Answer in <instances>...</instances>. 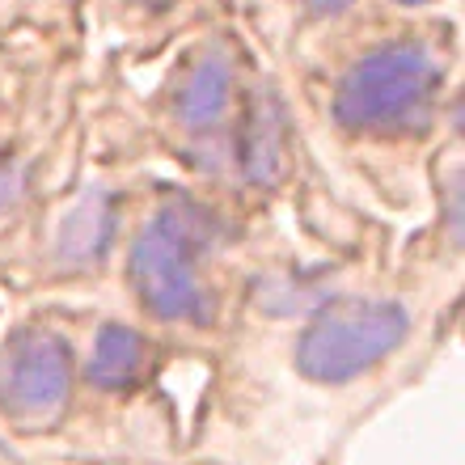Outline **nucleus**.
Here are the masks:
<instances>
[{"mask_svg": "<svg viewBox=\"0 0 465 465\" xmlns=\"http://www.w3.org/2000/svg\"><path fill=\"white\" fill-rule=\"evenodd\" d=\"M440 85V64L428 43H390L355 60L334 94V114L351 132H398L423 119Z\"/></svg>", "mask_w": 465, "mask_h": 465, "instance_id": "obj_1", "label": "nucleus"}, {"mask_svg": "<svg viewBox=\"0 0 465 465\" xmlns=\"http://www.w3.org/2000/svg\"><path fill=\"white\" fill-rule=\"evenodd\" d=\"M406 339V309L393 301H339L309 322L296 347V368L309 381H343L381 364Z\"/></svg>", "mask_w": 465, "mask_h": 465, "instance_id": "obj_2", "label": "nucleus"}, {"mask_svg": "<svg viewBox=\"0 0 465 465\" xmlns=\"http://www.w3.org/2000/svg\"><path fill=\"white\" fill-rule=\"evenodd\" d=\"M195 254V229L191 212L165 208L144 224L132 250V283L144 309L165 322H203L208 318V296L191 267Z\"/></svg>", "mask_w": 465, "mask_h": 465, "instance_id": "obj_3", "label": "nucleus"}, {"mask_svg": "<svg viewBox=\"0 0 465 465\" xmlns=\"http://www.w3.org/2000/svg\"><path fill=\"white\" fill-rule=\"evenodd\" d=\"M73 385L68 343L51 331H22L0 355V406L17 419L60 411Z\"/></svg>", "mask_w": 465, "mask_h": 465, "instance_id": "obj_4", "label": "nucleus"}, {"mask_svg": "<svg viewBox=\"0 0 465 465\" xmlns=\"http://www.w3.org/2000/svg\"><path fill=\"white\" fill-rule=\"evenodd\" d=\"M242 165L245 178L258 186L280 183L283 173V111L271 89H258L250 102V119L242 132Z\"/></svg>", "mask_w": 465, "mask_h": 465, "instance_id": "obj_5", "label": "nucleus"}, {"mask_svg": "<svg viewBox=\"0 0 465 465\" xmlns=\"http://www.w3.org/2000/svg\"><path fill=\"white\" fill-rule=\"evenodd\" d=\"M114 229V212H111V195L106 191H89L73 212L68 221L60 224V242H55V258L64 267H85L106 250Z\"/></svg>", "mask_w": 465, "mask_h": 465, "instance_id": "obj_6", "label": "nucleus"}, {"mask_svg": "<svg viewBox=\"0 0 465 465\" xmlns=\"http://www.w3.org/2000/svg\"><path fill=\"white\" fill-rule=\"evenodd\" d=\"M229 85L232 68L224 55H203V60L186 73L183 89H178V123L191 132H203L212 123H221L224 106H229Z\"/></svg>", "mask_w": 465, "mask_h": 465, "instance_id": "obj_7", "label": "nucleus"}, {"mask_svg": "<svg viewBox=\"0 0 465 465\" xmlns=\"http://www.w3.org/2000/svg\"><path fill=\"white\" fill-rule=\"evenodd\" d=\"M140 364H144V343L140 334L127 331V326H102V334L94 339V355H89V381L98 390H123L140 377Z\"/></svg>", "mask_w": 465, "mask_h": 465, "instance_id": "obj_8", "label": "nucleus"}, {"mask_svg": "<svg viewBox=\"0 0 465 465\" xmlns=\"http://www.w3.org/2000/svg\"><path fill=\"white\" fill-rule=\"evenodd\" d=\"M17 195H22V170L9 161V165H0V212H9Z\"/></svg>", "mask_w": 465, "mask_h": 465, "instance_id": "obj_9", "label": "nucleus"}, {"mask_svg": "<svg viewBox=\"0 0 465 465\" xmlns=\"http://www.w3.org/2000/svg\"><path fill=\"white\" fill-rule=\"evenodd\" d=\"M313 9H322V13H339V9H347L351 0H309Z\"/></svg>", "mask_w": 465, "mask_h": 465, "instance_id": "obj_10", "label": "nucleus"}, {"mask_svg": "<svg viewBox=\"0 0 465 465\" xmlns=\"http://www.w3.org/2000/svg\"><path fill=\"white\" fill-rule=\"evenodd\" d=\"M140 5H144V9H173V5H178V0H140Z\"/></svg>", "mask_w": 465, "mask_h": 465, "instance_id": "obj_11", "label": "nucleus"}, {"mask_svg": "<svg viewBox=\"0 0 465 465\" xmlns=\"http://www.w3.org/2000/svg\"><path fill=\"white\" fill-rule=\"evenodd\" d=\"M398 5H428V0H398Z\"/></svg>", "mask_w": 465, "mask_h": 465, "instance_id": "obj_12", "label": "nucleus"}]
</instances>
